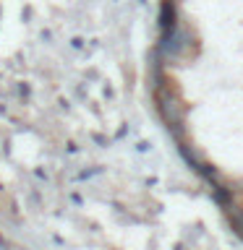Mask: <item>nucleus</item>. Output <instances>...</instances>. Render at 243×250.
I'll list each match as a JSON object with an SVG mask.
<instances>
[{
  "mask_svg": "<svg viewBox=\"0 0 243 250\" xmlns=\"http://www.w3.org/2000/svg\"><path fill=\"white\" fill-rule=\"evenodd\" d=\"M157 50H160V58L168 60L170 65H186V60H191L199 52V39H196V31L183 19H178L172 29L160 31Z\"/></svg>",
  "mask_w": 243,
  "mask_h": 250,
  "instance_id": "1",
  "label": "nucleus"
},
{
  "mask_svg": "<svg viewBox=\"0 0 243 250\" xmlns=\"http://www.w3.org/2000/svg\"><path fill=\"white\" fill-rule=\"evenodd\" d=\"M154 102H157V112H160L162 123L168 125V130L178 138L186 136V115H188V104L183 99V94H180L172 81L168 78H162L160 86L154 89Z\"/></svg>",
  "mask_w": 243,
  "mask_h": 250,
  "instance_id": "2",
  "label": "nucleus"
},
{
  "mask_svg": "<svg viewBox=\"0 0 243 250\" xmlns=\"http://www.w3.org/2000/svg\"><path fill=\"white\" fill-rule=\"evenodd\" d=\"M178 19H180V16H178L175 0H162V3H160V16H157V26H160V31L172 29Z\"/></svg>",
  "mask_w": 243,
  "mask_h": 250,
  "instance_id": "3",
  "label": "nucleus"
},
{
  "mask_svg": "<svg viewBox=\"0 0 243 250\" xmlns=\"http://www.w3.org/2000/svg\"><path fill=\"white\" fill-rule=\"evenodd\" d=\"M225 216H227V224H230V229L235 232V237L243 240V201L235 198L230 206L225 208Z\"/></svg>",
  "mask_w": 243,
  "mask_h": 250,
  "instance_id": "4",
  "label": "nucleus"
},
{
  "mask_svg": "<svg viewBox=\"0 0 243 250\" xmlns=\"http://www.w3.org/2000/svg\"><path fill=\"white\" fill-rule=\"evenodd\" d=\"M212 198H215L217 208H222V211L235 201V193H233V188L227 185V180H217V183L212 185Z\"/></svg>",
  "mask_w": 243,
  "mask_h": 250,
  "instance_id": "5",
  "label": "nucleus"
},
{
  "mask_svg": "<svg viewBox=\"0 0 243 250\" xmlns=\"http://www.w3.org/2000/svg\"><path fill=\"white\" fill-rule=\"evenodd\" d=\"M0 250H8V242L5 240H0Z\"/></svg>",
  "mask_w": 243,
  "mask_h": 250,
  "instance_id": "6",
  "label": "nucleus"
},
{
  "mask_svg": "<svg viewBox=\"0 0 243 250\" xmlns=\"http://www.w3.org/2000/svg\"><path fill=\"white\" fill-rule=\"evenodd\" d=\"M8 250H24V248H11V245H8Z\"/></svg>",
  "mask_w": 243,
  "mask_h": 250,
  "instance_id": "7",
  "label": "nucleus"
},
{
  "mask_svg": "<svg viewBox=\"0 0 243 250\" xmlns=\"http://www.w3.org/2000/svg\"><path fill=\"white\" fill-rule=\"evenodd\" d=\"M175 250H186V248H183V245H175Z\"/></svg>",
  "mask_w": 243,
  "mask_h": 250,
  "instance_id": "8",
  "label": "nucleus"
},
{
  "mask_svg": "<svg viewBox=\"0 0 243 250\" xmlns=\"http://www.w3.org/2000/svg\"><path fill=\"white\" fill-rule=\"evenodd\" d=\"M139 3H146V0H139Z\"/></svg>",
  "mask_w": 243,
  "mask_h": 250,
  "instance_id": "9",
  "label": "nucleus"
}]
</instances>
